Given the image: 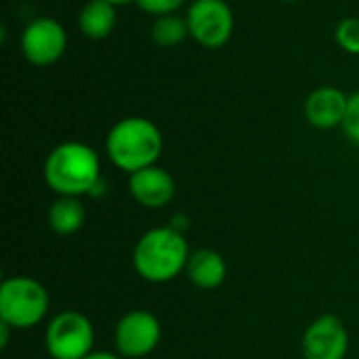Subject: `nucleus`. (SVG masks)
<instances>
[{"mask_svg": "<svg viewBox=\"0 0 359 359\" xmlns=\"http://www.w3.org/2000/svg\"><path fill=\"white\" fill-rule=\"evenodd\" d=\"M349 97L337 86H320L305 101V118L320 130L343 126Z\"/></svg>", "mask_w": 359, "mask_h": 359, "instance_id": "obj_11", "label": "nucleus"}, {"mask_svg": "<svg viewBox=\"0 0 359 359\" xmlns=\"http://www.w3.org/2000/svg\"><path fill=\"white\" fill-rule=\"evenodd\" d=\"M95 326L76 309L53 316L44 328V349L50 359H84L95 349Z\"/></svg>", "mask_w": 359, "mask_h": 359, "instance_id": "obj_5", "label": "nucleus"}, {"mask_svg": "<svg viewBox=\"0 0 359 359\" xmlns=\"http://www.w3.org/2000/svg\"><path fill=\"white\" fill-rule=\"evenodd\" d=\"M337 44L349 53V55H359V19L358 17H347L337 25L334 32Z\"/></svg>", "mask_w": 359, "mask_h": 359, "instance_id": "obj_16", "label": "nucleus"}, {"mask_svg": "<svg viewBox=\"0 0 359 359\" xmlns=\"http://www.w3.org/2000/svg\"><path fill=\"white\" fill-rule=\"evenodd\" d=\"M185 276L196 288L215 290L227 280V263L221 252L212 248H200L191 252Z\"/></svg>", "mask_w": 359, "mask_h": 359, "instance_id": "obj_12", "label": "nucleus"}, {"mask_svg": "<svg viewBox=\"0 0 359 359\" xmlns=\"http://www.w3.org/2000/svg\"><path fill=\"white\" fill-rule=\"evenodd\" d=\"M175 191L177 183L172 175L158 164L128 175V194L143 208L158 210L168 206L175 198Z\"/></svg>", "mask_w": 359, "mask_h": 359, "instance_id": "obj_10", "label": "nucleus"}, {"mask_svg": "<svg viewBox=\"0 0 359 359\" xmlns=\"http://www.w3.org/2000/svg\"><path fill=\"white\" fill-rule=\"evenodd\" d=\"M162 341V324L147 309H130L114 328V349L124 359L151 355Z\"/></svg>", "mask_w": 359, "mask_h": 359, "instance_id": "obj_6", "label": "nucleus"}, {"mask_svg": "<svg viewBox=\"0 0 359 359\" xmlns=\"http://www.w3.org/2000/svg\"><path fill=\"white\" fill-rule=\"evenodd\" d=\"M189 36L204 48H221L233 34V11L225 0H194L187 6Z\"/></svg>", "mask_w": 359, "mask_h": 359, "instance_id": "obj_7", "label": "nucleus"}, {"mask_svg": "<svg viewBox=\"0 0 359 359\" xmlns=\"http://www.w3.org/2000/svg\"><path fill=\"white\" fill-rule=\"evenodd\" d=\"M11 326H6V324H2L0 322V347L2 349H6V345H8V337H11Z\"/></svg>", "mask_w": 359, "mask_h": 359, "instance_id": "obj_21", "label": "nucleus"}, {"mask_svg": "<svg viewBox=\"0 0 359 359\" xmlns=\"http://www.w3.org/2000/svg\"><path fill=\"white\" fill-rule=\"evenodd\" d=\"M107 2H111L116 6H124V4H130V2H137V0H107Z\"/></svg>", "mask_w": 359, "mask_h": 359, "instance_id": "obj_22", "label": "nucleus"}, {"mask_svg": "<svg viewBox=\"0 0 359 359\" xmlns=\"http://www.w3.org/2000/svg\"><path fill=\"white\" fill-rule=\"evenodd\" d=\"M301 351L305 359H345L349 353V330L341 318L324 313L305 328Z\"/></svg>", "mask_w": 359, "mask_h": 359, "instance_id": "obj_9", "label": "nucleus"}, {"mask_svg": "<svg viewBox=\"0 0 359 359\" xmlns=\"http://www.w3.org/2000/svg\"><path fill=\"white\" fill-rule=\"evenodd\" d=\"M185 2L187 0H137V4L143 13L156 15V17L179 13L185 6Z\"/></svg>", "mask_w": 359, "mask_h": 359, "instance_id": "obj_18", "label": "nucleus"}, {"mask_svg": "<svg viewBox=\"0 0 359 359\" xmlns=\"http://www.w3.org/2000/svg\"><path fill=\"white\" fill-rule=\"evenodd\" d=\"M162 147L164 139L160 128L143 116H128L118 120L105 139L109 162L126 175L158 164Z\"/></svg>", "mask_w": 359, "mask_h": 359, "instance_id": "obj_3", "label": "nucleus"}, {"mask_svg": "<svg viewBox=\"0 0 359 359\" xmlns=\"http://www.w3.org/2000/svg\"><path fill=\"white\" fill-rule=\"evenodd\" d=\"M84 359H124L120 353H116V351H93V353H88Z\"/></svg>", "mask_w": 359, "mask_h": 359, "instance_id": "obj_20", "label": "nucleus"}, {"mask_svg": "<svg viewBox=\"0 0 359 359\" xmlns=\"http://www.w3.org/2000/svg\"><path fill=\"white\" fill-rule=\"evenodd\" d=\"M282 2H301V0H282Z\"/></svg>", "mask_w": 359, "mask_h": 359, "instance_id": "obj_23", "label": "nucleus"}, {"mask_svg": "<svg viewBox=\"0 0 359 359\" xmlns=\"http://www.w3.org/2000/svg\"><path fill=\"white\" fill-rule=\"evenodd\" d=\"M343 133L349 141H353L359 145V93H353L349 97V105H347V114L343 120Z\"/></svg>", "mask_w": 359, "mask_h": 359, "instance_id": "obj_17", "label": "nucleus"}, {"mask_svg": "<svg viewBox=\"0 0 359 359\" xmlns=\"http://www.w3.org/2000/svg\"><path fill=\"white\" fill-rule=\"evenodd\" d=\"M67 48V32L53 17H36L21 32V53L36 67L55 65Z\"/></svg>", "mask_w": 359, "mask_h": 359, "instance_id": "obj_8", "label": "nucleus"}, {"mask_svg": "<svg viewBox=\"0 0 359 359\" xmlns=\"http://www.w3.org/2000/svg\"><path fill=\"white\" fill-rule=\"evenodd\" d=\"M46 221H48V227L57 236L78 233L86 221V208H84L82 198L57 196V200L48 206Z\"/></svg>", "mask_w": 359, "mask_h": 359, "instance_id": "obj_14", "label": "nucleus"}, {"mask_svg": "<svg viewBox=\"0 0 359 359\" xmlns=\"http://www.w3.org/2000/svg\"><path fill=\"white\" fill-rule=\"evenodd\" d=\"M187 223H189V219L183 215V212H177V215H172V219H170V227L172 229H177V231H181V233H185V229H187Z\"/></svg>", "mask_w": 359, "mask_h": 359, "instance_id": "obj_19", "label": "nucleus"}, {"mask_svg": "<svg viewBox=\"0 0 359 359\" xmlns=\"http://www.w3.org/2000/svg\"><path fill=\"white\" fill-rule=\"evenodd\" d=\"M191 250L185 233L170 225L147 229L133 248V267L149 284H168L185 273Z\"/></svg>", "mask_w": 359, "mask_h": 359, "instance_id": "obj_2", "label": "nucleus"}, {"mask_svg": "<svg viewBox=\"0 0 359 359\" xmlns=\"http://www.w3.org/2000/svg\"><path fill=\"white\" fill-rule=\"evenodd\" d=\"M44 183L57 196H90L101 177L99 154L82 141H63L44 160Z\"/></svg>", "mask_w": 359, "mask_h": 359, "instance_id": "obj_1", "label": "nucleus"}, {"mask_svg": "<svg viewBox=\"0 0 359 359\" xmlns=\"http://www.w3.org/2000/svg\"><path fill=\"white\" fill-rule=\"evenodd\" d=\"M50 309L44 284L29 276L4 278L0 284V322L13 330H29L42 324Z\"/></svg>", "mask_w": 359, "mask_h": 359, "instance_id": "obj_4", "label": "nucleus"}, {"mask_svg": "<svg viewBox=\"0 0 359 359\" xmlns=\"http://www.w3.org/2000/svg\"><path fill=\"white\" fill-rule=\"evenodd\" d=\"M116 4L107 0H88L78 13V29L90 40L107 38L118 23Z\"/></svg>", "mask_w": 359, "mask_h": 359, "instance_id": "obj_13", "label": "nucleus"}, {"mask_svg": "<svg viewBox=\"0 0 359 359\" xmlns=\"http://www.w3.org/2000/svg\"><path fill=\"white\" fill-rule=\"evenodd\" d=\"M187 36H189L187 19L181 17V15H177V13L156 17L154 23H151V40L158 46H162V48L179 46Z\"/></svg>", "mask_w": 359, "mask_h": 359, "instance_id": "obj_15", "label": "nucleus"}]
</instances>
